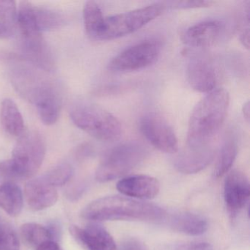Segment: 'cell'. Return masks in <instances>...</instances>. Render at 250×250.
Returning a JSON list of instances; mask_svg holds the SVG:
<instances>
[{
    "label": "cell",
    "mask_w": 250,
    "mask_h": 250,
    "mask_svg": "<svg viewBox=\"0 0 250 250\" xmlns=\"http://www.w3.org/2000/svg\"><path fill=\"white\" fill-rule=\"evenodd\" d=\"M140 129L146 140L158 150L167 153L178 151L176 134L165 118L156 113L148 112L140 121Z\"/></svg>",
    "instance_id": "9c48e42d"
},
{
    "label": "cell",
    "mask_w": 250,
    "mask_h": 250,
    "mask_svg": "<svg viewBox=\"0 0 250 250\" xmlns=\"http://www.w3.org/2000/svg\"><path fill=\"white\" fill-rule=\"evenodd\" d=\"M120 250H149L146 244L136 238H127L121 244Z\"/></svg>",
    "instance_id": "f1b7e54d"
},
{
    "label": "cell",
    "mask_w": 250,
    "mask_h": 250,
    "mask_svg": "<svg viewBox=\"0 0 250 250\" xmlns=\"http://www.w3.org/2000/svg\"><path fill=\"white\" fill-rule=\"evenodd\" d=\"M156 250H191V243L164 244L158 247Z\"/></svg>",
    "instance_id": "f546056e"
},
{
    "label": "cell",
    "mask_w": 250,
    "mask_h": 250,
    "mask_svg": "<svg viewBox=\"0 0 250 250\" xmlns=\"http://www.w3.org/2000/svg\"><path fill=\"white\" fill-rule=\"evenodd\" d=\"M167 212L153 203L124 195H111L93 200L81 212L83 219L93 222L108 221L163 222Z\"/></svg>",
    "instance_id": "3957f363"
},
{
    "label": "cell",
    "mask_w": 250,
    "mask_h": 250,
    "mask_svg": "<svg viewBox=\"0 0 250 250\" xmlns=\"http://www.w3.org/2000/svg\"><path fill=\"white\" fill-rule=\"evenodd\" d=\"M223 196L231 217H236L250 202V184L247 175L238 169L228 172L224 183Z\"/></svg>",
    "instance_id": "8fae6325"
},
{
    "label": "cell",
    "mask_w": 250,
    "mask_h": 250,
    "mask_svg": "<svg viewBox=\"0 0 250 250\" xmlns=\"http://www.w3.org/2000/svg\"><path fill=\"white\" fill-rule=\"evenodd\" d=\"M212 1L206 0H197V1H178L171 2L170 6L174 9L186 10L194 8H208L213 5Z\"/></svg>",
    "instance_id": "83f0119b"
},
{
    "label": "cell",
    "mask_w": 250,
    "mask_h": 250,
    "mask_svg": "<svg viewBox=\"0 0 250 250\" xmlns=\"http://www.w3.org/2000/svg\"><path fill=\"white\" fill-rule=\"evenodd\" d=\"M0 250H20L17 232L10 225H0Z\"/></svg>",
    "instance_id": "484cf974"
},
{
    "label": "cell",
    "mask_w": 250,
    "mask_h": 250,
    "mask_svg": "<svg viewBox=\"0 0 250 250\" xmlns=\"http://www.w3.org/2000/svg\"><path fill=\"white\" fill-rule=\"evenodd\" d=\"M163 222H166L172 230L191 236L203 235L208 228L206 218L188 211L172 213L168 218L165 216Z\"/></svg>",
    "instance_id": "e0dca14e"
},
{
    "label": "cell",
    "mask_w": 250,
    "mask_h": 250,
    "mask_svg": "<svg viewBox=\"0 0 250 250\" xmlns=\"http://www.w3.org/2000/svg\"><path fill=\"white\" fill-rule=\"evenodd\" d=\"M24 206V195L14 182H5L0 186V208L12 217L18 216Z\"/></svg>",
    "instance_id": "ffe728a7"
},
{
    "label": "cell",
    "mask_w": 250,
    "mask_h": 250,
    "mask_svg": "<svg viewBox=\"0 0 250 250\" xmlns=\"http://www.w3.org/2000/svg\"><path fill=\"white\" fill-rule=\"evenodd\" d=\"M191 250H214L207 242H191Z\"/></svg>",
    "instance_id": "1f68e13d"
},
{
    "label": "cell",
    "mask_w": 250,
    "mask_h": 250,
    "mask_svg": "<svg viewBox=\"0 0 250 250\" xmlns=\"http://www.w3.org/2000/svg\"><path fill=\"white\" fill-rule=\"evenodd\" d=\"M165 8L164 4L155 3L105 18L98 41H112L128 36L158 18Z\"/></svg>",
    "instance_id": "52a82bcc"
},
{
    "label": "cell",
    "mask_w": 250,
    "mask_h": 250,
    "mask_svg": "<svg viewBox=\"0 0 250 250\" xmlns=\"http://www.w3.org/2000/svg\"><path fill=\"white\" fill-rule=\"evenodd\" d=\"M36 250H62V249L56 241H49L39 246Z\"/></svg>",
    "instance_id": "4dcf8cb0"
},
{
    "label": "cell",
    "mask_w": 250,
    "mask_h": 250,
    "mask_svg": "<svg viewBox=\"0 0 250 250\" xmlns=\"http://www.w3.org/2000/svg\"><path fill=\"white\" fill-rule=\"evenodd\" d=\"M33 16L35 24L41 33L61 28L65 25L68 20L63 13L33 5Z\"/></svg>",
    "instance_id": "44dd1931"
},
{
    "label": "cell",
    "mask_w": 250,
    "mask_h": 250,
    "mask_svg": "<svg viewBox=\"0 0 250 250\" xmlns=\"http://www.w3.org/2000/svg\"><path fill=\"white\" fill-rule=\"evenodd\" d=\"M21 238L27 245L37 249L46 241H52V235L47 227L39 224L26 223L20 228Z\"/></svg>",
    "instance_id": "603a6c76"
},
{
    "label": "cell",
    "mask_w": 250,
    "mask_h": 250,
    "mask_svg": "<svg viewBox=\"0 0 250 250\" xmlns=\"http://www.w3.org/2000/svg\"><path fill=\"white\" fill-rule=\"evenodd\" d=\"M24 197L30 208L42 210L53 206L58 201L57 188L45 181L43 177L30 180L24 188Z\"/></svg>",
    "instance_id": "9a60e30c"
},
{
    "label": "cell",
    "mask_w": 250,
    "mask_h": 250,
    "mask_svg": "<svg viewBox=\"0 0 250 250\" xmlns=\"http://www.w3.org/2000/svg\"><path fill=\"white\" fill-rule=\"evenodd\" d=\"M69 232L77 242L86 250H117L113 237L98 222H92L84 228L71 225Z\"/></svg>",
    "instance_id": "7c38bea8"
},
{
    "label": "cell",
    "mask_w": 250,
    "mask_h": 250,
    "mask_svg": "<svg viewBox=\"0 0 250 250\" xmlns=\"http://www.w3.org/2000/svg\"><path fill=\"white\" fill-rule=\"evenodd\" d=\"M161 53V44L156 41H144L120 52L108 64L111 72L138 71L154 63Z\"/></svg>",
    "instance_id": "ba28073f"
},
{
    "label": "cell",
    "mask_w": 250,
    "mask_h": 250,
    "mask_svg": "<svg viewBox=\"0 0 250 250\" xmlns=\"http://www.w3.org/2000/svg\"><path fill=\"white\" fill-rule=\"evenodd\" d=\"M187 74L190 86L200 93H210L216 89L219 82L216 64L208 57L201 54L190 57Z\"/></svg>",
    "instance_id": "30bf717a"
},
{
    "label": "cell",
    "mask_w": 250,
    "mask_h": 250,
    "mask_svg": "<svg viewBox=\"0 0 250 250\" xmlns=\"http://www.w3.org/2000/svg\"><path fill=\"white\" fill-rule=\"evenodd\" d=\"M117 189L125 197L138 200H151L160 191V183L152 176L146 175L125 177L118 181Z\"/></svg>",
    "instance_id": "5bb4252c"
},
{
    "label": "cell",
    "mask_w": 250,
    "mask_h": 250,
    "mask_svg": "<svg viewBox=\"0 0 250 250\" xmlns=\"http://www.w3.org/2000/svg\"><path fill=\"white\" fill-rule=\"evenodd\" d=\"M46 154L43 137L36 131H24L16 143L12 158L0 163V177L5 182L30 179L40 169Z\"/></svg>",
    "instance_id": "277c9868"
},
{
    "label": "cell",
    "mask_w": 250,
    "mask_h": 250,
    "mask_svg": "<svg viewBox=\"0 0 250 250\" xmlns=\"http://www.w3.org/2000/svg\"><path fill=\"white\" fill-rule=\"evenodd\" d=\"M238 141L232 133L225 136L218 153L213 169V176L219 178L229 172L238 154Z\"/></svg>",
    "instance_id": "ac0fdd59"
},
{
    "label": "cell",
    "mask_w": 250,
    "mask_h": 250,
    "mask_svg": "<svg viewBox=\"0 0 250 250\" xmlns=\"http://www.w3.org/2000/svg\"><path fill=\"white\" fill-rule=\"evenodd\" d=\"M22 61L11 68L13 85L24 99L36 106L42 122L52 125L59 118L62 105L59 85L46 74L47 71Z\"/></svg>",
    "instance_id": "6da1fadb"
},
{
    "label": "cell",
    "mask_w": 250,
    "mask_h": 250,
    "mask_svg": "<svg viewBox=\"0 0 250 250\" xmlns=\"http://www.w3.org/2000/svg\"><path fill=\"white\" fill-rule=\"evenodd\" d=\"M13 33L10 31L0 21V39H6L12 36Z\"/></svg>",
    "instance_id": "d6a6232c"
},
{
    "label": "cell",
    "mask_w": 250,
    "mask_h": 250,
    "mask_svg": "<svg viewBox=\"0 0 250 250\" xmlns=\"http://www.w3.org/2000/svg\"><path fill=\"white\" fill-rule=\"evenodd\" d=\"M74 175V168L68 163L60 164L42 175L45 181L55 188L65 185Z\"/></svg>",
    "instance_id": "cb8c5ba5"
},
{
    "label": "cell",
    "mask_w": 250,
    "mask_h": 250,
    "mask_svg": "<svg viewBox=\"0 0 250 250\" xmlns=\"http://www.w3.org/2000/svg\"><path fill=\"white\" fill-rule=\"evenodd\" d=\"M0 21L14 33L17 27V7L14 1L0 0Z\"/></svg>",
    "instance_id": "d4e9b609"
},
{
    "label": "cell",
    "mask_w": 250,
    "mask_h": 250,
    "mask_svg": "<svg viewBox=\"0 0 250 250\" xmlns=\"http://www.w3.org/2000/svg\"><path fill=\"white\" fill-rule=\"evenodd\" d=\"M214 156V146L206 148L186 147L175 159V168L184 174L197 173L211 163Z\"/></svg>",
    "instance_id": "2e32d148"
},
{
    "label": "cell",
    "mask_w": 250,
    "mask_h": 250,
    "mask_svg": "<svg viewBox=\"0 0 250 250\" xmlns=\"http://www.w3.org/2000/svg\"><path fill=\"white\" fill-rule=\"evenodd\" d=\"M0 120L5 131L10 135L20 137L24 132L22 115L14 101L6 99L2 102Z\"/></svg>",
    "instance_id": "d6986e66"
},
{
    "label": "cell",
    "mask_w": 250,
    "mask_h": 250,
    "mask_svg": "<svg viewBox=\"0 0 250 250\" xmlns=\"http://www.w3.org/2000/svg\"><path fill=\"white\" fill-rule=\"evenodd\" d=\"M147 153L144 145L138 142H126L116 146L98 166L96 181L106 183L124 176L143 162Z\"/></svg>",
    "instance_id": "8992f818"
},
{
    "label": "cell",
    "mask_w": 250,
    "mask_h": 250,
    "mask_svg": "<svg viewBox=\"0 0 250 250\" xmlns=\"http://www.w3.org/2000/svg\"><path fill=\"white\" fill-rule=\"evenodd\" d=\"M70 115L78 128L101 141H115L122 134V125L118 118L94 104H77Z\"/></svg>",
    "instance_id": "5b68a950"
},
{
    "label": "cell",
    "mask_w": 250,
    "mask_h": 250,
    "mask_svg": "<svg viewBox=\"0 0 250 250\" xmlns=\"http://www.w3.org/2000/svg\"><path fill=\"white\" fill-rule=\"evenodd\" d=\"M243 115L247 123H250V102H247L243 106Z\"/></svg>",
    "instance_id": "836d02e7"
},
{
    "label": "cell",
    "mask_w": 250,
    "mask_h": 250,
    "mask_svg": "<svg viewBox=\"0 0 250 250\" xmlns=\"http://www.w3.org/2000/svg\"><path fill=\"white\" fill-rule=\"evenodd\" d=\"M250 3L248 2L243 10L239 28L240 42L247 49L250 47Z\"/></svg>",
    "instance_id": "4316f807"
},
{
    "label": "cell",
    "mask_w": 250,
    "mask_h": 250,
    "mask_svg": "<svg viewBox=\"0 0 250 250\" xmlns=\"http://www.w3.org/2000/svg\"><path fill=\"white\" fill-rule=\"evenodd\" d=\"M229 105V93L215 89L196 105L188 121L187 147H213V141L223 125Z\"/></svg>",
    "instance_id": "7a4b0ae2"
},
{
    "label": "cell",
    "mask_w": 250,
    "mask_h": 250,
    "mask_svg": "<svg viewBox=\"0 0 250 250\" xmlns=\"http://www.w3.org/2000/svg\"><path fill=\"white\" fill-rule=\"evenodd\" d=\"M225 32V24L219 20H206L188 27L182 40L190 47L203 49L219 42Z\"/></svg>",
    "instance_id": "4fadbf2b"
},
{
    "label": "cell",
    "mask_w": 250,
    "mask_h": 250,
    "mask_svg": "<svg viewBox=\"0 0 250 250\" xmlns=\"http://www.w3.org/2000/svg\"><path fill=\"white\" fill-rule=\"evenodd\" d=\"M83 19L87 36L93 40L98 41L105 18L100 7L96 2L93 1L86 2L83 11Z\"/></svg>",
    "instance_id": "7402d4cb"
}]
</instances>
